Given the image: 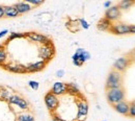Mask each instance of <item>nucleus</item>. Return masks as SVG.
I'll return each instance as SVG.
<instances>
[{
    "instance_id": "22",
    "label": "nucleus",
    "mask_w": 135,
    "mask_h": 121,
    "mask_svg": "<svg viewBox=\"0 0 135 121\" xmlns=\"http://www.w3.org/2000/svg\"><path fill=\"white\" fill-rule=\"evenodd\" d=\"M5 18H17L20 14L15 5H5Z\"/></svg>"
},
{
    "instance_id": "8",
    "label": "nucleus",
    "mask_w": 135,
    "mask_h": 121,
    "mask_svg": "<svg viewBox=\"0 0 135 121\" xmlns=\"http://www.w3.org/2000/svg\"><path fill=\"white\" fill-rule=\"evenodd\" d=\"M25 38L28 39L29 41L33 42V43L40 44V46L47 44L49 41L52 40L49 35L41 34V33H37V32H28V33H25Z\"/></svg>"
},
{
    "instance_id": "16",
    "label": "nucleus",
    "mask_w": 135,
    "mask_h": 121,
    "mask_svg": "<svg viewBox=\"0 0 135 121\" xmlns=\"http://www.w3.org/2000/svg\"><path fill=\"white\" fill-rule=\"evenodd\" d=\"M67 94L75 97V98H80L82 97V93L80 92V89L75 83H69L67 84Z\"/></svg>"
},
{
    "instance_id": "31",
    "label": "nucleus",
    "mask_w": 135,
    "mask_h": 121,
    "mask_svg": "<svg viewBox=\"0 0 135 121\" xmlns=\"http://www.w3.org/2000/svg\"><path fill=\"white\" fill-rule=\"evenodd\" d=\"M5 5H1L0 4V19L5 17V8H4Z\"/></svg>"
},
{
    "instance_id": "37",
    "label": "nucleus",
    "mask_w": 135,
    "mask_h": 121,
    "mask_svg": "<svg viewBox=\"0 0 135 121\" xmlns=\"http://www.w3.org/2000/svg\"><path fill=\"white\" fill-rule=\"evenodd\" d=\"M103 121H107V120H103Z\"/></svg>"
},
{
    "instance_id": "33",
    "label": "nucleus",
    "mask_w": 135,
    "mask_h": 121,
    "mask_svg": "<svg viewBox=\"0 0 135 121\" xmlns=\"http://www.w3.org/2000/svg\"><path fill=\"white\" fill-rule=\"evenodd\" d=\"M8 33H9V32H8V29H3V30H1V32H0V40H1V39H3V38L7 35Z\"/></svg>"
},
{
    "instance_id": "2",
    "label": "nucleus",
    "mask_w": 135,
    "mask_h": 121,
    "mask_svg": "<svg viewBox=\"0 0 135 121\" xmlns=\"http://www.w3.org/2000/svg\"><path fill=\"white\" fill-rule=\"evenodd\" d=\"M76 104H77V115H76L75 121H85L89 111L88 102L82 96L80 98H76Z\"/></svg>"
},
{
    "instance_id": "3",
    "label": "nucleus",
    "mask_w": 135,
    "mask_h": 121,
    "mask_svg": "<svg viewBox=\"0 0 135 121\" xmlns=\"http://www.w3.org/2000/svg\"><path fill=\"white\" fill-rule=\"evenodd\" d=\"M106 98L108 104L114 105L123 100H125V90L123 88H117V89H109L106 92Z\"/></svg>"
},
{
    "instance_id": "11",
    "label": "nucleus",
    "mask_w": 135,
    "mask_h": 121,
    "mask_svg": "<svg viewBox=\"0 0 135 121\" xmlns=\"http://www.w3.org/2000/svg\"><path fill=\"white\" fill-rule=\"evenodd\" d=\"M130 64H132V63H131L130 59H129L127 55H126V56H120V57H118V59H117V60L114 61V63H113V68H112V69L118 71L119 73H124L126 70L129 68Z\"/></svg>"
},
{
    "instance_id": "13",
    "label": "nucleus",
    "mask_w": 135,
    "mask_h": 121,
    "mask_svg": "<svg viewBox=\"0 0 135 121\" xmlns=\"http://www.w3.org/2000/svg\"><path fill=\"white\" fill-rule=\"evenodd\" d=\"M47 63L44 61H36L33 63H29L26 65V69H27V73H36V72H41L47 67Z\"/></svg>"
},
{
    "instance_id": "15",
    "label": "nucleus",
    "mask_w": 135,
    "mask_h": 121,
    "mask_svg": "<svg viewBox=\"0 0 135 121\" xmlns=\"http://www.w3.org/2000/svg\"><path fill=\"white\" fill-rule=\"evenodd\" d=\"M112 107L114 109L115 112H118V114L124 115V116H128L130 104H128L127 101L123 100V101H120V102H118V104H115L114 105H112Z\"/></svg>"
},
{
    "instance_id": "34",
    "label": "nucleus",
    "mask_w": 135,
    "mask_h": 121,
    "mask_svg": "<svg viewBox=\"0 0 135 121\" xmlns=\"http://www.w3.org/2000/svg\"><path fill=\"white\" fill-rule=\"evenodd\" d=\"M103 5H104V7L107 10V8H109L110 6H112L113 4H112V2H111V1H106V2H104V4H103Z\"/></svg>"
},
{
    "instance_id": "32",
    "label": "nucleus",
    "mask_w": 135,
    "mask_h": 121,
    "mask_svg": "<svg viewBox=\"0 0 135 121\" xmlns=\"http://www.w3.org/2000/svg\"><path fill=\"white\" fill-rule=\"evenodd\" d=\"M64 75H65V70L64 69H59V70H57V71H56V76H57V77L61 78Z\"/></svg>"
},
{
    "instance_id": "30",
    "label": "nucleus",
    "mask_w": 135,
    "mask_h": 121,
    "mask_svg": "<svg viewBox=\"0 0 135 121\" xmlns=\"http://www.w3.org/2000/svg\"><path fill=\"white\" fill-rule=\"evenodd\" d=\"M127 56L130 59L131 63H135V49H133V50L130 52V53H129Z\"/></svg>"
},
{
    "instance_id": "28",
    "label": "nucleus",
    "mask_w": 135,
    "mask_h": 121,
    "mask_svg": "<svg viewBox=\"0 0 135 121\" xmlns=\"http://www.w3.org/2000/svg\"><path fill=\"white\" fill-rule=\"evenodd\" d=\"M28 86L30 87L32 90L36 91V90H38V88H40V83L36 82V80H29V82H28Z\"/></svg>"
},
{
    "instance_id": "1",
    "label": "nucleus",
    "mask_w": 135,
    "mask_h": 121,
    "mask_svg": "<svg viewBox=\"0 0 135 121\" xmlns=\"http://www.w3.org/2000/svg\"><path fill=\"white\" fill-rule=\"evenodd\" d=\"M55 53H56V50L52 40L45 45H41L37 50V55L41 59V61H44L47 64L53 60V57L55 56Z\"/></svg>"
},
{
    "instance_id": "25",
    "label": "nucleus",
    "mask_w": 135,
    "mask_h": 121,
    "mask_svg": "<svg viewBox=\"0 0 135 121\" xmlns=\"http://www.w3.org/2000/svg\"><path fill=\"white\" fill-rule=\"evenodd\" d=\"M78 22H79V25H80L81 28H83V29H88L89 28V23L85 19H83V18L78 19Z\"/></svg>"
},
{
    "instance_id": "19",
    "label": "nucleus",
    "mask_w": 135,
    "mask_h": 121,
    "mask_svg": "<svg viewBox=\"0 0 135 121\" xmlns=\"http://www.w3.org/2000/svg\"><path fill=\"white\" fill-rule=\"evenodd\" d=\"M13 94H14V91L12 89H9L8 87L2 86L1 90H0V100L7 102L8 99L13 96Z\"/></svg>"
},
{
    "instance_id": "10",
    "label": "nucleus",
    "mask_w": 135,
    "mask_h": 121,
    "mask_svg": "<svg viewBox=\"0 0 135 121\" xmlns=\"http://www.w3.org/2000/svg\"><path fill=\"white\" fill-rule=\"evenodd\" d=\"M1 68L4 69L5 71H7V72H9V73H15V74H26L27 73L26 65L19 64V63L8 62L7 64L2 66Z\"/></svg>"
},
{
    "instance_id": "14",
    "label": "nucleus",
    "mask_w": 135,
    "mask_h": 121,
    "mask_svg": "<svg viewBox=\"0 0 135 121\" xmlns=\"http://www.w3.org/2000/svg\"><path fill=\"white\" fill-rule=\"evenodd\" d=\"M51 92L56 95V96H62L65 94H67V83H62V82H55L53 84V86L50 90Z\"/></svg>"
},
{
    "instance_id": "17",
    "label": "nucleus",
    "mask_w": 135,
    "mask_h": 121,
    "mask_svg": "<svg viewBox=\"0 0 135 121\" xmlns=\"http://www.w3.org/2000/svg\"><path fill=\"white\" fill-rule=\"evenodd\" d=\"M14 5L16 6V8L18 10V12H19L20 15H24V14H26V13H29V12L33 8V7H32L29 3H27L26 1H20V2L15 3Z\"/></svg>"
},
{
    "instance_id": "36",
    "label": "nucleus",
    "mask_w": 135,
    "mask_h": 121,
    "mask_svg": "<svg viewBox=\"0 0 135 121\" xmlns=\"http://www.w3.org/2000/svg\"><path fill=\"white\" fill-rule=\"evenodd\" d=\"M1 87H2V86H0V90H1Z\"/></svg>"
},
{
    "instance_id": "23",
    "label": "nucleus",
    "mask_w": 135,
    "mask_h": 121,
    "mask_svg": "<svg viewBox=\"0 0 135 121\" xmlns=\"http://www.w3.org/2000/svg\"><path fill=\"white\" fill-rule=\"evenodd\" d=\"M135 4V1H131V0H122L118 3V8L120 11H128L129 8H131Z\"/></svg>"
},
{
    "instance_id": "26",
    "label": "nucleus",
    "mask_w": 135,
    "mask_h": 121,
    "mask_svg": "<svg viewBox=\"0 0 135 121\" xmlns=\"http://www.w3.org/2000/svg\"><path fill=\"white\" fill-rule=\"evenodd\" d=\"M26 2L29 3L33 7V6H40V5H42L45 1L44 0H26Z\"/></svg>"
},
{
    "instance_id": "21",
    "label": "nucleus",
    "mask_w": 135,
    "mask_h": 121,
    "mask_svg": "<svg viewBox=\"0 0 135 121\" xmlns=\"http://www.w3.org/2000/svg\"><path fill=\"white\" fill-rule=\"evenodd\" d=\"M16 121H35L33 114L30 113L29 111L26 112H21L17 115Z\"/></svg>"
},
{
    "instance_id": "7",
    "label": "nucleus",
    "mask_w": 135,
    "mask_h": 121,
    "mask_svg": "<svg viewBox=\"0 0 135 121\" xmlns=\"http://www.w3.org/2000/svg\"><path fill=\"white\" fill-rule=\"evenodd\" d=\"M7 104L9 105H14V106H17L18 109H20L22 112H26V111H29V102L24 98L22 97L21 95L14 93L13 96L8 99Z\"/></svg>"
},
{
    "instance_id": "9",
    "label": "nucleus",
    "mask_w": 135,
    "mask_h": 121,
    "mask_svg": "<svg viewBox=\"0 0 135 121\" xmlns=\"http://www.w3.org/2000/svg\"><path fill=\"white\" fill-rule=\"evenodd\" d=\"M130 27H131L130 24L123 23V22H114V23H112L109 32L117 35H129L130 34Z\"/></svg>"
},
{
    "instance_id": "12",
    "label": "nucleus",
    "mask_w": 135,
    "mask_h": 121,
    "mask_svg": "<svg viewBox=\"0 0 135 121\" xmlns=\"http://www.w3.org/2000/svg\"><path fill=\"white\" fill-rule=\"evenodd\" d=\"M120 15H122V11L118 8V4H114V5L110 6L109 8H107L105 11L104 18H106L110 22L114 23V22H117L118 19L120 18Z\"/></svg>"
},
{
    "instance_id": "27",
    "label": "nucleus",
    "mask_w": 135,
    "mask_h": 121,
    "mask_svg": "<svg viewBox=\"0 0 135 121\" xmlns=\"http://www.w3.org/2000/svg\"><path fill=\"white\" fill-rule=\"evenodd\" d=\"M128 116H130V117H132V118H135V101H132V102L130 104Z\"/></svg>"
},
{
    "instance_id": "20",
    "label": "nucleus",
    "mask_w": 135,
    "mask_h": 121,
    "mask_svg": "<svg viewBox=\"0 0 135 121\" xmlns=\"http://www.w3.org/2000/svg\"><path fill=\"white\" fill-rule=\"evenodd\" d=\"M8 63V52L5 44H0V67Z\"/></svg>"
},
{
    "instance_id": "35",
    "label": "nucleus",
    "mask_w": 135,
    "mask_h": 121,
    "mask_svg": "<svg viewBox=\"0 0 135 121\" xmlns=\"http://www.w3.org/2000/svg\"><path fill=\"white\" fill-rule=\"evenodd\" d=\"M130 34H132V35H135V24L131 25V27H130Z\"/></svg>"
},
{
    "instance_id": "4",
    "label": "nucleus",
    "mask_w": 135,
    "mask_h": 121,
    "mask_svg": "<svg viewBox=\"0 0 135 121\" xmlns=\"http://www.w3.org/2000/svg\"><path fill=\"white\" fill-rule=\"evenodd\" d=\"M122 82H123V75L115 70H111L107 76L106 79V90L109 89H117V88H122Z\"/></svg>"
},
{
    "instance_id": "6",
    "label": "nucleus",
    "mask_w": 135,
    "mask_h": 121,
    "mask_svg": "<svg viewBox=\"0 0 135 121\" xmlns=\"http://www.w3.org/2000/svg\"><path fill=\"white\" fill-rule=\"evenodd\" d=\"M89 59H90V53L87 50H85L84 48H77L72 56V62L75 66L81 67Z\"/></svg>"
},
{
    "instance_id": "29",
    "label": "nucleus",
    "mask_w": 135,
    "mask_h": 121,
    "mask_svg": "<svg viewBox=\"0 0 135 121\" xmlns=\"http://www.w3.org/2000/svg\"><path fill=\"white\" fill-rule=\"evenodd\" d=\"M52 121H67L65 120L62 117H60L59 115H57V114H52Z\"/></svg>"
},
{
    "instance_id": "18",
    "label": "nucleus",
    "mask_w": 135,
    "mask_h": 121,
    "mask_svg": "<svg viewBox=\"0 0 135 121\" xmlns=\"http://www.w3.org/2000/svg\"><path fill=\"white\" fill-rule=\"evenodd\" d=\"M111 25H112V22L103 17L97 23V29L100 32H109L111 28Z\"/></svg>"
},
{
    "instance_id": "24",
    "label": "nucleus",
    "mask_w": 135,
    "mask_h": 121,
    "mask_svg": "<svg viewBox=\"0 0 135 121\" xmlns=\"http://www.w3.org/2000/svg\"><path fill=\"white\" fill-rule=\"evenodd\" d=\"M22 38H25V33H15V32L14 33H11L8 35V38H7L6 42H5V45L8 42H11V41H13L15 39H22Z\"/></svg>"
},
{
    "instance_id": "5",
    "label": "nucleus",
    "mask_w": 135,
    "mask_h": 121,
    "mask_svg": "<svg viewBox=\"0 0 135 121\" xmlns=\"http://www.w3.org/2000/svg\"><path fill=\"white\" fill-rule=\"evenodd\" d=\"M44 102H45V105L46 107L48 109V111L52 114H54L56 112V110L58 109L59 106V104H60V100H59V97L54 95L51 91L47 92L45 94V97H44Z\"/></svg>"
}]
</instances>
